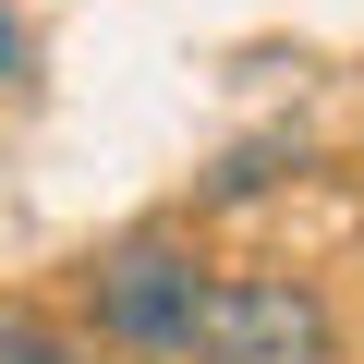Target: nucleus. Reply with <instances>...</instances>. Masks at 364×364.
<instances>
[{
    "mask_svg": "<svg viewBox=\"0 0 364 364\" xmlns=\"http://www.w3.org/2000/svg\"><path fill=\"white\" fill-rule=\"evenodd\" d=\"M182 364H340V304L316 279H279V267L207 279L195 328H182Z\"/></svg>",
    "mask_w": 364,
    "mask_h": 364,
    "instance_id": "obj_1",
    "label": "nucleus"
},
{
    "mask_svg": "<svg viewBox=\"0 0 364 364\" xmlns=\"http://www.w3.org/2000/svg\"><path fill=\"white\" fill-rule=\"evenodd\" d=\"M207 304V255L195 243H170V231H134L85 267V328L134 364H182V328H195Z\"/></svg>",
    "mask_w": 364,
    "mask_h": 364,
    "instance_id": "obj_2",
    "label": "nucleus"
},
{
    "mask_svg": "<svg viewBox=\"0 0 364 364\" xmlns=\"http://www.w3.org/2000/svg\"><path fill=\"white\" fill-rule=\"evenodd\" d=\"M279 158L304 170V134H255V146H231V170L207 182V207H231V195H255V182H279Z\"/></svg>",
    "mask_w": 364,
    "mask_h": 364,
    "instance_id": "obj_3",
    "label": "nucleus"
},
{
    "mask_svg": "<svg viewBox=\"0 0 364 364\" xmlns=\"http://www.w3.org/2000/svg\"><path fill=\"white\" fill-rule=\"evenodd\" d=\"M13 364H85V340L49 328V316H13Z\"/></svg>",
    "mask_w": 364,
    "mask_h": 364,
    "instance_id": "obj_4",
    "label": "nucleus"
},
{
    "mask_svg": "<svg viewBox=\"0 0 364 364\" xmlns=\"http://www.w3.org/2000/svg\"><path fill=\"white\" fill-rule=\"evenodd\" d=\"M0 73H25V25L13 13H0Z\"/></svg>",
    "mask_w": 364,
    "mask_h": 364,
    "instance_id": "obj_5",
    "label": "nucleus"
},
{
    "mask_svg": "<svg viewBox=\"0 0 364 364\" xmlns=\"http://www.w3.org/2000/svg\"><path fill=\"white\" fill-rule=\"evenodd\" d=\"M13 316H25V304H0V364H13Z\"/></svg>",
    "mask_w": 364,
    "mask_h": 364,
    "instance_id": "obj_6",
    "label": "nucleus"
}]
</instances>
